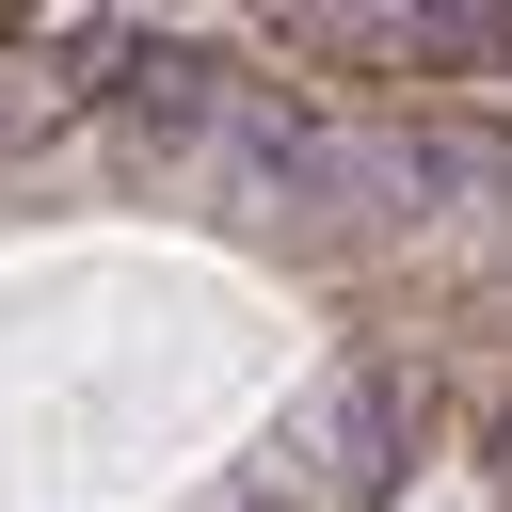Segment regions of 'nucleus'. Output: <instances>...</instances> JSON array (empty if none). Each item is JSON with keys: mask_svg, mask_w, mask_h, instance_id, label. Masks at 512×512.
<instances>
[{"mask_svg": "<svg viewBox=\"0 0 512 512\" xmlns=\"http://www.w3.org/2000/svg\"><path fill=\"white\" fill-rule=\"evenodd\" d=\"M416 48L432 64H496L512 48V0H416Z\"/></svg>", "mask_w": 512, "mask_h": 512, "instance_id": "nucleus-1", "label": "nucleus"}]
</instances>
